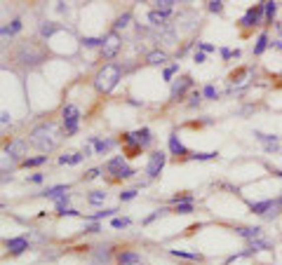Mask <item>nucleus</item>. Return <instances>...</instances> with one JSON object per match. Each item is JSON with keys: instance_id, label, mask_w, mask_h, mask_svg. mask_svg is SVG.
I'll return each instance as SVG.
<instances>
[{"instance_id": "7ed1b4c3", "label": "nucleus", "mask_w": 282, "mask_h": 265, "mask_svg": "<svg viewBox=\"0 0 282 265\" xmlns=\"http://www.w3.org/2000/svg\"><path fill=\"white\" fill-rule=\"evenodd\" d=\"M122 80V66L120 64H104L94 75V87L99 94H111Z\"/></svg>"}, {"instance_id": "58836bf2", "label": "nucleus", "mask_w": 282, "mask_h": 265, "mask_svg": "<svg viewBox=\"0 0 282 265\" xmlns=\"http://www.w3.org/2000/svg\"><path fill=\"white\" fill-rule=\"evenodd\" d=\"M176 73H179V64H172V66H167L165 70H162V80H165V82H174V75Z\"/></svg>"}, {"instance_id": "c9c22d12", "label": "nucleus", "mask_w": 282, "mask_h": 265, "mask_svg": "<svg viewBox=\"0 0 282 265\" xmlns=\"http://www.w3.org/2000/svg\"><path fill=\"white\" fill-rule=\"evenodd\" d=\"M129 21H132V14H129V12H125V14H120V17L116 19V24H113V31L127 29V26H129Z\"/></svg>"}, {"instance_id": "9b49d317", "label": "nucleus", "mask_w": 282, "mask_h": 265, "mask_svg": "<svg viewBox=\"0 0 282 265\" xmlns=\"http://www.w3.org/2000/svg\"><path fill=\"white\" fill-rule=\"evenodd\" d=\"M254 136H256V141L263 143L266 153H278V150H280V136H275V134H263V132H254Z\"/></svg>"}, {"instance_id": "423d86ee", "label": "nucleus", "mask_w": 282, "mask_h": 265, "mask_svg": "<svg viewBox=\"0 0 282 265\" xmlns=\"http://www.w3.org/2000/svg\"><path fill=\"white\" fill-rule=\"evenodd\" d=\"M122 47V40H120V33L118 31H111L106 38H104V47H101V57L104 59H113L118 52Z\"/></svg>"}, {"instance_id": "72a5a7b5", "label": "nucleus", "mask_w": 282, "mask_h": 265, "mask_svg": "<svg viewBox=\"0 0 282 265\" xmlns=\"http://www.w3.org/2000/svg\"><path fill=\"white\" fill-rule=\"evenodd\" d=\"M118 209H101V211H97V214H92V216H87V221H92V223H99L101 218H111L116 216Z\"/></svg>"}, {"instance_id": "13d9d810", "label": "nucleus", "mask_w": 282, "mask_h": 265, "mask_svg": "<svg viewBox=\"0 0 282 265\" xmlns=\"http://www.w3.org/2000/svg\"><path fill=\"white\" fill-rule=\"evenodd\" d=\"M29 181H31V183H42L45 176H42V174H33V176H29Z\"/></svg>"}, {"instance_id": "4c0bfd02", "label": "nucleus", "mask_w": 282, "mask_h": 265, "mask_svg": "<svg viewBox=\"0 0 282 265\" xmlns=\"http://www.w3.org/2000/svg\"><path fill=\"white\" fill-rule=\"evenodd\" d=\"M172 214H181V216H186V214H193V202L174 204V209H172Z\"/></svg>"}, {"instance_id": "4be33fe9", "label": "nucleus", "mask_w": 282, "mask_h": 265, "mask_svg": "<svg viewBox=\"0 0 282 265\" xmlns=\"http://www.w3.org/2000/svg\"><path fill=\"white\" fill-rule=\"evenodd\" d=\"M61 31V24H57V21H42L40 24V38L49 40L54 33H59Z\"/></svg>"}, {"instance_id": "f704fd0d", "label": "nucleus", "mask_w": 282, "mask_h": 265, "mask_svg": "<svg viewBox=\"0 0 282 265\" xmlns=\"http://www.w3.org/2000/svg\"><path fill=\"white\" fill-rule=\"evenodd\" d=\"M275 12H278V2H263V17H266V21L271 24L273 17H275Z\"/></svg>"}, {"instance_id": "c756f323", "label": "nucleus", "mask_w": 282, "mask_h": 265, "mask_svg": "<svg viewBox=\"0 0 282 265\" xmlns=\"http://www.w3.org/2000/svg\"><path fill=\"white\" fill-rule=\"evenodd\" d=\"M169 254L174 258H184V261H202L200 254H191V251H181V249H169Z\"/></svg>"}, {"instance_id": "aec40b11", "label": "nucleus", "mask_w": 282, "mask_h": 265, "mask_svg": "<svg viewBox=\"0 0 282 265\" xmlns=\"http://www.w3.org/2000/svg\"><path fill=\"white\" fill-rule=\"evenodd\" d=\"M167 61V52L165 49H151L146 54V64L148 66H162Z\"/></svg>"}, {"instance_id": "c03bdc74", "label": "nucleus", "mask_w": 282, "mask_h": 265, "mask_svg": "<svg viewBox=\"0 0 282 265\" xmlns=\"http://www.w3.org/2000/svg\"><path fill=\"white\" fill-rule=\"evenodd\" d=\"M202 97L204 99H216V97H219V92H216L214 85H204V87H202Z\"/></svg>"}, {"instance_id": "8fccbe9b", "label": "nucleus", "mask_w": 282, "mask_h": 265, "mask_svg": "<svg viewBox=\"0 0 282 265\" xmlns=\"http://www.w3.org/2000/svg\"><path fill=\"white\" fill-rule=\"evenodd\" d=\"M134 197H136V190L129 188V190H122V193H120V202H129V199H134Z\"/></svg>"}, {"instance_id": "6ab92c4d", "label": "nucleus", "mask_w": 282, "mask_h": 265, "mask_svg": "<svg viewBox=\"0 0 282 265\" xmlns=\"http://www.w3.org/2000/svg\"><path fill=\"white\" fill-rule=\"evenodd\" d=\"M275 204H278V199H261V202H249V209H252V214L266 216Z\"/></svg>"}, {"instance_id": "2f4dec72", "label": "nucleus", "mask_w": 282, "mask_h": 265, "mask_svg": "<svg viewBox=\"0 0 282 265\" xmlns=\"http://www.w3.org/2000/svg\"><path fill=\"white\" fill-rule=\"evenodd\" d=\"M21 31V19H12L10 26H2V38H7V35H17Z\"/></svg>"}, {"instance_id": "09e8293b", "label": "nucleus", "mask_w": 282, "mask_h": 265, "mask_svg": "<svg viewBox=\"0 0 282 265\" xmlns=\"http://www.w3.org/2000/svg\"><path fill=\"white\" fill-rule=\"evenodd\" d=\"M68 202H71V193H66V195H61L54 199V204H57V209H64V206H68Z\"/></svg>"}, {"instance_id": "5fc2aeb1", "label": "nucleus", "mask_w": 282, "mask_h": 265, "mask_svg": "<svg viewBox=\"0 0 282 265\" xmlns=\"http://www.w3.org/2000/svg\"><path fill=\"white\" fill-rule=\"evenodd\" d=\"M231 57H235V49H228V47L221 49V59H231Z\"/></svg>"}, {"instance_id": "dca6fc26", "label": "nucleus", "mask_w": 282, "mask_h": 265, "mask_svg": "<svg viewBox=\"0 0 282 265\" xmlns=\"http://www.w3.org/2000/svg\"><path fill=\"white\" fill-rule=\"evenodd\" d=\"M111 258H116L111 246H97V249H94V265H108Z\"/></svg>"}, {"instance_id": "37998d69", "label": "nucleus", "mask_w": 282, "mask_h": 265, "mask_svg": "<svg viewBox=\"0 0 282 265\" xmlns=\"http://www.w3.org/2000/svg\"><path fill=\"white\" fill-rule=\"evenodd\" d=\"M207 10L214 12V14H221L224 12V2L221 0H212V2H207Z\"/></svg>"}, {"instance_id": "f257e3e1", "label": "nucleus", "mask_w": 282, "mask_h": 265, "mask_svg": "<svg viewBox=\"0 0 282 265\" xmlns=\"http://www.w3.org/2000/svg\"><path fill=\"white\" fill-rule=\"evenodd\" d=\"M61 138H64V132L59 129V125L47 120V122H40V125H36V127L31 129L29 143L33 148H38L42 155H47V153H52L61 143Z\"/></svg>"}, {"instance_id": "ddd939ff", "label": "nucleus", "mask_w": 282, "mask_h": 265, "mask_svg": "<svg viewBox=\"0 0 282 265\" xmlns=\"http://www.w3.org/2000/svg\"><path fill=\"white\" fill-rule=\"evenodd\" d=\"M87 143H92V146H94V153H97V155H106V153H108V150H111L113 146H116L118 141H116V138H97V136H89Z\"/></svg>"}, {"instance_id": "79ce46f5", "label": "nucleus", "mask_w": 282, "mask_h": 265, "mask_svg": "<svg viewBox=\"0 0 282 265\" xmlns=\"http://www.w3.org/2000/svg\"><path fill=\"white\" fill-rule=\"evenodd\" d=\"M167 211H172V209H158V211H153L151 216L144 218V226H148V223H153V221H156V218H160V216H165Z\"/></svg>"}, {"instance_id": "b1692460", "label": "nucleus", "mask_w": 282, "mask_h": 265, "mask_svg": "<svg viewBox=\"0 0 282 265\" xmlns=\"http://www.w3.org/2000/svg\"><path fill=\"white\" fill-rule=\"evenodd\" d=\"M68 190H71L68 186H49V188H45V190H42L40 195H42V197H49V199H57V197L66 195Z\"/></svg>"}, {"instance_id": "f03ea898", "label": "nucleus", "mask_w": 282, "mask_h": 265, "mask_svg": "<svg viewBox=\"0 0 282 265\" xmlns=\"http://www.w3.org/2000/svg\"><path fill=\"white\" fill-rule=\"evenodd\" d=\"M45 57H47L45 47H40L36 40H24V42H19V45L14 47V52H12L14 64L21 66V68H26V70L40 66V64L45 61Z\"/></svg>"}, {"instance_id": "e433bc0d", "label": "nucleus", "mask_w": 282, "mask_h": 265, "mask_svg": "<svg viewBox=\"0 0 282 265\" xmlns=\"http://www.w3.org/2000/svg\"><path fill=\"white\" fill-rule=\"evenodd\" d=\"M80 42H82V47L85 49H94V47H104V38H82L80 40Z\"/></svg>"}, {"instance_id": "4d7b16f0", "label": "nucleus", "mask_w": 282, "mask_h": 265, "mask_svg": "<svg viewBox=\"0 0 282 265\" xmlns=\"http://www.w3.org/2000/svg\"><path fill=\"white\" fill-rule=\"evenodd\" d=\"M99 230H101L99 223H89V226H85V232H99Z\"/></svg>"}, {"instance_id": "cd10ccee", "label": "nucleus", "mask_w": 282, "mask_h": 265, "mask_svg": "<svg viewBox=\"0 0 282 265\" xmlns=\"http://www.w3.org/2000/svg\"><path fill=\"white\" fill-rule=\"evenodd\" d=\"M160 40H162V42H165V45H174V42H176V31L172 29V26H169V24H167L165 29L160 31Z\"/></svg>"}, {"instance_id": "c85d7f7f", "label": "nucleus", "mask_w": 282, "mask_h": 265, "mask_svg": "<svg viewBox=\"0 0 282 265\" xmlns=\"http://www.w3.org/2000/svg\"><path fill=\"white\" fill-rule=\"evenodd\" d=\"M153 5H156V10L158 12H162V14H167V17H169V14H172V12H174V0H158V2H153Z\"/></svg>"}, {"instance_id": "6e6d98bb", "label": "nucleus", "mask_w": 282, "mask_h": 265, "mask_svg": "<svg viewBox=\"0 0 282 265\" xmlns=\"http://www.w3.org/2000/svg\"><path fill=\"white\" fill-rule=\"evenodd\" d=\"M0 122H2V125H10V122H12V118H10V113H7V110H2V113H0Z\"/></svg>"}, {"instance_id": "f8f14e48", "label": "nucleus", "mask_w": 282, "mask_h": 265, "mask_svg": "<svg viewBox=\"0 0 282 265\" xmlns=\"http://www.w3.org/2000/svg\"><path fill=\"white\" fill-rule=\"evenodd\" d=\"M116 263L118 265H141V263H144V258L136 254V251L122 249V251H118V254H116Z\"/></svg>"}, {"instance_id": "3c124183", "label": "nucleus", "mask_w": 282, "mask_h": 265, "mask_svg": "<svg viewBox=\"0 0 282 265\" xmlns=\"http://www.w3.org/2000/svg\"><path fill=\"white\" fill-rule=\"evenodd\" d=\"M57 216H80V214L71 206H64V209H57Z\"/></svg>"}, {"instance_id": "39448f33", "label": "nucleus", "mask_w": 282, "mask_h": 265, "mask_svg": "<svg viewBox=\"0 0 282 265\" xmlns=\"http://www.w3.org/2000/svg\"><path fill=\"white\" fill-rule=\"evenodd\" d=\"M165 162H167V155L162 153V150L151 153V155H148V162H146V176L148 178H158L160 176V171H162V167H165Z\"/></svg>"}, {"instance_id": "393cba45", "label": "nucleus", "mask_w": 282, "mask_h": 265, "mask_svg": "<svg viewBox=\"0 0 282 265\" xmlns=\"http://www.w3.org/2000/svg\"><path fill=\"white\" fill-rule=\"evenodd\" d=\"M266 49H268V33L261 31V33H259V38H256V42H254V57H261Z\"/></svg>"}, {"instance_id": "2eb2a0df", "label": "nucleus", "mask_w": 282, "mask_h": 265, "mask_svg": "<svg viewBox=\"0 0 282 265\" xmlns=\"http://www.w3.org/2000/svg\"><path fill=\"white\" fill-rule=\"evenodd\" d=\"M167 146H169V150H172V153L176 155V160H179V157L184 160V157L188 155V148L181 143V138L176 136L174 132H172V134H169V138H167Z\"/></svg>"}, {"instance_id": "49530a36", "label": "nucleus", "mask_w": 282, "mask_h": 265, "mask_svg": "<svg viewBox=\"0 0 282 265\" xmlns=\"http://www.w3.org/2000/svg\"><path fill=\"white\" fill-rule=\"evenodd\" d=\"M136 174V169H132V167H125L122 169V171H120V174H118L116 176V181H125V178H132Z\"/></svg>"}, {"instance_id": "a878e982", "label": "nucleus", "mask_w": 282, "mask_h": 265, "mask_svg": "<svg viewBox=\"0 0 282 265\" xmlns=\"http://www.w3.org/2000/svg\"><path fill=\"white\" fill-rule=\"evenodd\" d=\"M148 21H151L156 29L162 31V29L167 26V24H165V21H167V14H162V12H158V10H151V12H148Z\"/></svg>"}, {"instance_id": "7c9ffc66", "label": "nucleus", "mask_w": 282, "mask_h": 265, "mask_svg": "<svg viewBox=\"0 0 282 265\" xmlns=\"http://www.w3.org/2000/svg\"><path fill=\"white\" fill-rule=\"evenodd\" d=\"M106 197H108L106 190H92V193L87 195V202H89V204H104V202H106Z\"/></svg>"}, {"instance_id": "4468645a", "label": "nucleus", "mask_w": 282, "mask_h": 265, "mask_svg": "<svg viewBox=\"0 0 282 265\" xmlns=\"http://www.w3.org/2000/svg\"><path fill=\"white\" fill-rule=\"evenodd\" d=\"M235 235H240L242 239H247V242H252V239H259V237L263 235V228L261 226H238L235 228Z\"/></svg>"}, {"instance_id": "603ef678", "label": "nucleus", "mask_w": 282, "mask_h": 265, "mask_svg": "<svg viewBox=\"0 0 282 265\" xmlns=\"http://www.w3.org/2000/svg\"><path fill=\"white\" fill-rule=\"evenodd\" d=\"M198 52H202V54H209V52H214V47H212L209 42H198Z\"/></svg>"}, {"instance_id": "de8ad7c7", "label": "nucleus", "mask_w": 282, "mask_h": 265, "mask_svg": "<svg viewBox=\"0 0 282 265\" xmlns=\"http://www.w3.org/2000/svg\"><path fill=\"white\" fill-rule=\"evenodd\" d=\"M200 99H202V92H193V94H191V101H188V108H198V106H200Z\"/></svg>"}, {"instance_id": "a211bd4d", "label": "nucleus", "mask_w": 282, "mask_h": 265, "mask_svg": "<svg viewBox=\"0 0 282 265\" xmlns=\"http://www.w3.org/2000/svg\"><path fill=\"white\" fill-rule=\"evenodd\" d=\"M273 249V242L271 239H252V242H247V254H259V251H271Z\"/></svg>"}, {"instance_id": "1a4fd4ad", "label": "nucleus", "mask_w": 282, "mask_h": 265, "mask_svg": "<svg viewBox=\"0 0 282 265\" xmlns=\"http://www.w3.org/2000/svg\"><path fill=\"white\" fill-rule=\"evenodd\" d=\"M261 17H263V2H259V5H254V7L244 12V17L240 19V26L242 29H254V26H259Z\"/></svg>"}, {"instance_id": "5701e85b", "label": "nucleus", "mask_w": 282, "mask_h": 265, "mask_svg": "<svg viewBox=\"0 0 282 265\" xmlns=\"http://www.w3.org/2000/svg\"><path fill=\"white\" fill-rule=\"evenodd\" d=\"M134 136H136V141H139V146L144 148V150H146V148L151 146V143H153V132H151L148 127L136 129V132H134Z\"/></svg>"}, {"instance_id": "412c9836", "label": "nucleus", "mask_w": 282, "mask_h": 265, "mask_svg": "<svg viewBox=\"0 0 282 265\" xmlns=\"http://www.w3.org/2000/svg\"><path fill=\"white\" fill-rule=\"evenodd\" d=\"M85 153L82 150H76V153H64V155H59V165H80L82 160H85Z\"/></svg>"}, {"instance_id": "864d4df0", "label": "nucleus", "mask_w": 282, "mask_h": 265, "mask_svg": "<svg viewBox=\"0 0 282 265\" xmlns=\"http://www.w3.org/2000/svg\"><path fill=\"white\" fill-rule=\"evenodd\" d=\"M193 59H195V64H204V61H207V54H202V52H198V49H195Z\"/></svg>"}, {"instance_id": "20e7f679", "label": "nucleus", "mask_w": 282, "mask_h": 265, "mask_svg": "<svg viewBox=\"0 0 282 265\" xmlns=\"http://www.w3.org/2000/svg\"><path fill=\"white\" fill-rule=\"evenodd\" d=\"M61 120H64V134L73 136L80 127V108L76 103H66L64 110H61Z\"/></svg>"}, {"instance_id": "ea45409f", "label": "nucleus", "mask_w": 282, "mask_h": 265, "mask_svg": "<svg viewBox=\"0 0 282 265\" xmlns=\"http://www.w3.org/2000/svg\"><path fill=\"white\" fill-rule=\"evenodd\" d=\"M129 223H132V218H127V216H122V218H120V216H116V218H113V221H111V226L116 228V230H120V228H127V226H129Z\"/></svg>"}, {"instance_id": "a18cd8bd", "label": "nucleus", "mask_w": 282, "mask_h": 265, "mask_svg": "<svg viewBox=\"0 0 282 265\" xmlns=\"http://www.w3.org/2000/svg\"><path fill=\"white\" fill-rule=\"evenodd\" d=\"M101 171H104V167H94L89 169V171H85V181H94V178L101 176Z\"/></svg>"}, {"instance_id": "bb28decb", "label": "nucleus", "mask_w": 282, "mask_h": 265, "mask_svg": "<svg viewBox=\"0 0 282 265\" xmlns=\"http://www.w3.org/2000/svg\"><path fill=\"white\" fill-rule=\"evenodd\" d=\"M42 165H47V155L26 157V160H24V162H21L19 167H24V169H31V167H42Z\"/></svg>"}, {"instance_id": "f3484780", "label": "nucleus", "mask_w": 282, "mask_h": 265, "mask_svg": "<svg viewBox=\"0 0 282 265\" xmlns=\"http://www.w3.org/2000/svg\"><path fill=\"white\" fill-rule=\"evenodd\" d=\"M125 167H127V165H125V155H116V157H111V160H108L106 165H104V169H106L108 174H113V178H116L118 174H120V171H122Z\"/></svg>"}, {"instance_id": "680f3d73", "label": "nucleus", "mask_w": 282, "mask_h": 265, "mask_svg": "<svg viewBox=\"0 0 282 265\" xmlns=\"http://www.w3.org/2000/svg\"><path fill=\"white\" fill-rule=\"evenodd\" d=\"M280 85H282V78H280Z\"/></svg>"}, {"instance_id": "9d476101", "label": "nucleus", "mask_w": 282, "mask_h": 265, "mask_svg": "<svg viewBox=\"0 0 282 265\" xmlns=\"http://www.w3.org/2000/svg\"><path fill=\"white\" fill-rule=\"evenodd\" d=\"M5 249L10 251V256H21L26 249H29V237L26 235L10 237V239H5Z\"/></svg>"}, {"instance_id": "a19ab883", "label": "nucleus", "mask_w": 282, "mask_h": 265, "mask_svg": "<svg viewBox=\"0 0 282 265\" xmlns=\"http://www.w3.org/2000/svg\"><path fill=\"white\" fill-rule=\"evenodd\" d=\"M184 202H193V195L191 193H179V195L172 197V204H184Z\"/></svg>"}, {"instance_id": "0eeeda50", "label": "nucleus", "mask_w": 282, "mask_h": 265, "mask_svg": "<svg viewBox=\"0 0 282 265\" xmlns=\"http://www.w3.org/2000/svg\"><path fill=\"white\" fill-rule=\"evenodd\" d=\"M193 87V78L191 75H181V78H176L172 82V92H169V99L172 101H181L186 97V92Z\"/></svg>"}, {"instance_id": "052dcab7", "label": "nucleus", "mask_w": 282, "mask_h": 265, "mask_svg": "<svg viewBox=\"0 0 282 265\" xmlns=\"http://www.w3.org/2000/svg\"><path fill=\"white\" fill-rule=\"evenodd\" d=\"M273 47H275V49H282V40H275V42H273Z\"/></svg>"}, {"instance_id": "bf43d9fd", "label": "nucleus", "mask_w": 282, "mask_h": 265, "mask_svg": "<svg viewBox=\"0 0 282 265\" xmlns=\"http://www.w3.org/2000/svg\"><path fill=\"white\" fill-rule=\"evenodd\" d=\"M57 12H59V14H64V12H68L66 2H57Z\"/></svg>"}, {"instance_id": "473e14b6", "label": "nucleus", "mask_w": 282, "mask_h": 265, "mask_svg": "<svg viewBox=\"0 0 282 265\" xmlns=\"http://www.w3.org/2000/svg\"><path fill=\"white\" fill-rule=\"evenodd\" d=\"M216 155H219L216 150H212V153H188L184 160H198V162H207V160H214Z\"/></svg>"}, {"instance_id": "6e6552de", "label": "nucleus", "mask_w": 282, "mask_h": 265, "mask_svg": "<svg viewBox=\"0 0 282 265\" xmlns=\"http://www.w3.org/2000/svg\"><path fill=\"white\" fill-rule=\"evenodd\" d=\"M26 148H29V141H21V138H12L5 143V155L14 157V160H19V165L26 160Z\"/></svg>"}]
</instances>
